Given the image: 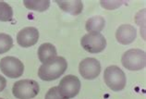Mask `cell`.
<instances>
[{
	"label": "cell",
	"mask_w": 146,
	"mask_h": 99,
	"mask_svg": "<svg viewBox=\"0 0 146 99\" xmlns=\"http://www.w3.org/2000/svg\"><path fill=\"white\" fill-rule=\"evenodd\" d=\"M68 68V62L62 56H56L52 60L43 64L38 70V76L43 81H54L58 79Z\"/></svg>",
	"instance_id": "cell-1"
},
{
	"label": "cell",
	"mask_w": 146,
	"mask_h": 99,
	"mask_svg": "<svg viewBox=\"0 0 146 99\" xmlns=\"http://www.w3.org/2000/svg\"><path fill=\"white\" fill-rule=\"evenodd\" d=\"M104 80L106 84L114 92H119L123 90L127 83L124 71L117 66L107 67L104 72Z\"/></svg>",
	"instance_id": "cell-2"
},
{
	"label": "cell",
	"mask_w": 146,
	"mask_h": 99,
	"mask_svg": "<svg viewBox=\"0 0 146 99\" xmlns=\"http://www.w3.org/2000/svg\"><path fill=\"white\" fill-rule=\"evenodd\" d=\"M121 63L129 70H141L146 65V54L141 49H129L123 54Z\"/></svg>",
	"instance_id": "cell-3"
},
{
	"label": "cell",
	"mask_w": 146,
	"mask_h": 99,
	"mask_svg": "<svg viewBox=\"0 0 146 99\" xmlns=\"http://www.w3.org/2000/svg\"><path fill=\"white\" fill-rule=\"evenodd\" d=\"M40 91L38 82L33 80H21L14 83L12 93L18 99H32L34 98Z\"/></svg>",
	"instance_id": "cell-4"
},
{
	"label": "cell",
	"mask_w": 146,
	"mask_h": 99,
	"mask_svg": "<svg viewBox=\"0 0 146 99\" xmlns=\"http://www.w3.org/2000/svg\"><path fill=\"white\" fill-rule=\"evenodd\" d=\"M82 48L92 54H97L105 50L106 47V40L100 33H88L80 40Z\"/></svg>",
	"instance_id": "cell-5"
},
{
	"label": "cell",
	"mask_w": 146,
	"mask_h": 99,
	"mask_svg": "<svg viewBox=\"0 0 146 99\" xmlns=\"http://www.w3.org/2000/svg\"><path fill=\"white\" fill-rule=\"evenodd\" d=\"M0 70L7 77L16 79L23 74L24 65L15 56H5L0 60Z\"/></svg>",
	"instance_id": "cell-6"
},
{
	"label": "cell",
	"mask_w": 146,
	"mask_h": 99,
	"mask_svg": "<svg viewBox=\"0 0 146 99\" xmlns=\"http://www.w3.org/2000/svg\"><path fill=\"white\" fill-rule=\"evenodd\" d=\"M60 94L67 99L75 97L80 90V81L75 75H67L62 78L57 86Z\"/></svg>",
	"instance_id": "cell-7"
},
{
	"label": "cell",
	"mask_w": 146,
	"mask_h": 99,
	"mask_svg": "<svg viewBox=\"0 0 146 99\" xmlns=\"http://www.w3.org/2000/svg\"><path fill=\"white\" fill-rule=\"evenodd\" d=\"M79 71L84 79L94 80L101 72V64L97 59L87 58L80 63Z\"/></svg>",
	"instance_id": "cell-8"
},
{
	"label": "cell",
	"mask_w": 146,
	"mask_h": 99,
	"mask_svg": "<svg viewBox=\"0 0 146 99\" xmlns=\"http://www.w3.org/2000/svg\"><path fill=\"white\" fill-rule=\"evenodd\" d=\"M39 39V32L34 27H25L17 34V43L22 47H31Z\"/></svg>",
	"instance_id": "cell-9"
},
{
	"label": "cell",
	"mask_w": 146,
	"mask_h": 99,
	"mask_svg": "<svg viewBox=\"0 0 146 99\" xmlns=\"http://www.w3.org/2000/svg\"><path fill=\"white\" fill-rule=\"evenodd\" d=\"M137 36L136 29L132 25L123 24L117 28L116 32V38L121 45H129L134 42Z\"/></svg>",
	"instance_id": "cell-10"
},
{
	"label": "cell",
	"mask_w": 146,
	"mask_h": 99,
	"mask_svg": "<svg viewBox=\"0 0 146 99\" xmlns=\"http://www.w3.org/2000/svg\"><path fill=\"white\" fill-rule=\"evenodd\" d=\"M57 5L65 12L77 16L82 12L83 4L80 0H56Z\"/></svg>",
	"instance_id": "cell-11"
},
{
	"label": "cell",
	"mask_w": 146,
	"mask_h": 99,
	"mask_svg": "<svg viewBox=\"0 0 146 99\" xmlns=\"http://www.w3.org/2000/svg\"><path fill=\"white\" fill-rule=\"evenodd\" d=\"M38 58L40 61L44 64L56 56V49L52 44L50 43H44L40 45L38 48Z\"/></svg>",
	"instance_id": "cell-12"
},
{
	"label": "cell",
	"mask_w": 146,
	"mask_h": 99,
	"mask_svg": "<svg viewBox=\"0 0 146 99\" xmlns=\"http://www.w3.org/2000/svg\"><path fill=\"white\" fill-rule=\"evenodd\" d=\"M106 21L102 16H94L86 21L85 29L88 33H100L105 28Z\"/></svg>",
	"instance_id": "cell-13"
},
{
	"label": "cell",
	"mask_w": 146,
	"mask_h": 99,
	"mask_svg": "<svg viewBox=\"0 0 146 99\" xmlns=\"http://www.w3.org/2000/svg\"><path fill=\"white\" fill-rule=\"evenodd\" d=\"M23 4L28 9L38 12H44L50 7L49 0H24Z\"/></svg>",
	"instance_id": "cell-14"
},
{
	"label": "cell",
	"mask_w": 146,
	"mask_h": 99,
	"mask_svg": "<svg viewBox=\"0 0 146 99\" xmlns=\"http://www.w3.org/2000/svg\"><path fill=\"white\" fill-rule=\"evenodd\" d=\"M13 9L9 4L0 1V21H9L12 20Z\"/></svg>",
	"instance_id": "cell-15"
},
{
	"label": "cell",
	"mask_w": 146,
	"mask_h": 99,
	"mask_svg": "<svg viewBox=\"0 0 146 99\" xmlns=\"http://www.w3.org/2000/svg\"><path fill=\"white\" fill-rule=\"evenodd\" d=\"M13 47L12 37L7 33H0V55L9 51Z\"/></svg>",
	"instance_id": "cell-16"
},
{
	"label": "cell",
	"mask_w": 146,
	"mask_h": 99,
	"mask_svg": "<svg viewBox=\"0 0 146 99\" xmlns=\"http://www.w3.org/2000/svg\"><path fill=\"white\" fill-rule=\"evenodd\" d=\"M44 99H67V98L61 96L57 86H55L48 90V92L45 94Z\"/></svg>",
	"instance_id": "cell-17"
},
{
	"label": "cell",
	"mask_w": 146,
	"mask_h": 99,
	"mask_svg": "<svg viewBox=\"0 0 146 99\" xmlns=\"http://www.w3.org/2000/svg\"><path fill=\"white\" fill-rule=\"evenodd\" d=\"M121 4V1H101L102 7L107 9H115L119 7Z\"/></svg>",
	"instance_id": "cell-18"
},
{
	"label": "cell",
	"mask_w": 146,
	"mask_h": 99,
	"mask_svg": "<svg viewBox=\"0 0 146 99\" xmlns=\"http://www.w3.org/2000/svg\"><path fill=\"white\" fill-rule=\"evenodd\" d=\"M6 86H7V80L3 76L0 75V93L6 88Z\"/></svg>",
	"instance_id": "cell-19"
},
{
	"label": "cell",
	"mask_w": 146,
	"mask_h": 99,
	"mask_svg": "<svg viewBox=\"0 0 146 99\" xmlns=\"http://www.w3.org/2000/svg\"><path fill=\"white\" fill-rule=\"evenodd\" d=\"M0 99H3V98H1V97H0Z\"/></svg>",
	"instance_id": "cell-20"
}]
</instances>
